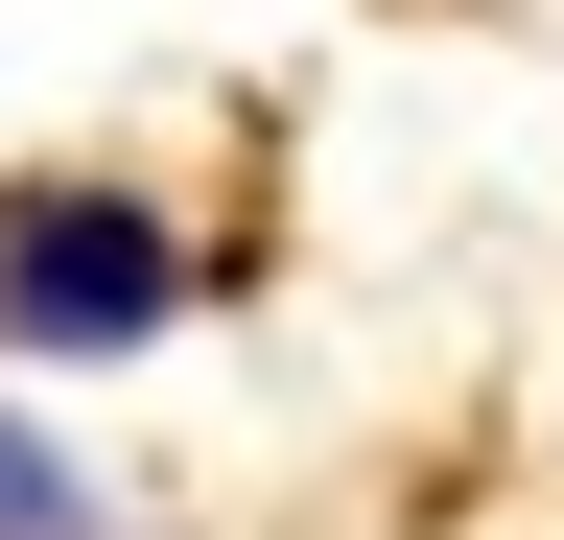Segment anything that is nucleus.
<instances>
[{"mask_svg": "<svg viewBox=\"0 0 564 540\" xmlns=\"http://www.w3.org/2000/svg\"><path fill=\"white\" fill-rule=\"evenodd\" d=\"M0 540H118V517H95V470H70L24 399H0Z\"/></svg>", "mask_w": 564, "mask_h": 540, "instance_id": "obj_2", "label": "nucleus"}, {"mask_svg": "<svg viewBox=\"0 0 564 540\" xmlns=\"http://www.w3.org/2000/svg\"><path fill=\"white\" fill-rule=\"evenodd\" d=\"M165 306H188V235L141 188H95V165L0 188V353H141Z\"/></svg>", "mask_w": 564, "mask_h": 540, "instance_id": "obj_1", "label": "nucleus"}]
</instances>
